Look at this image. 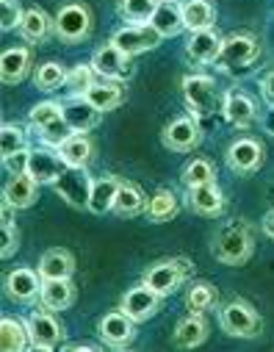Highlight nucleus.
I'll return each mask as SVG.
<instances>
[{
  "label": "nucleus",
  "mask_w": 274,
  "mask_h": 352,
  "mask_svg": "<svg viewBox=\"0 0 274 352\" xmlns=\"http://www.w3.org/2000/svg\"><path fill=\"white\" fill-rule=\"evenodd\" d=\"M78 300V289L72 283V278H56V280H42V292H39V305L61 314L67 308H72Z\"/></svg>",
  "instance_id": "nucleus-21"
},
{
  "label": "nucleus",
  "mask_w": 274,
  "mask_h": 352,
  "mask_svg": "<svg viewBox=\"0 0 274 352\" xmlns=\"http://www.w3.org/2000/svg\"><path fill=\"white\" fill-rule=\"evenodd\" d=\"M122 186V178L119 175H103V178H95V184H91V197H89V208L91 214H109L114 211V200H117V192Z\"/></svg>",
  "instance_id": "nucleus-29"
},
{
  "label": "nucleus",
  "mask_w": 274,
  "mask_h": 352,
  "mask_svg": "<svg viewBox=\"0 0 274 352\" xmlns=\"http://www.w3.org/2000/svg\"><path fill=\"white\" fill-rule=\"evenodd\" d=\"M158 3H161V0H119V3H117V14L128 25H150Z\"/></svg>",
  "instance_id": "nucleus-36"
},
{
  "label": "nucleus",
  "mask_w": 274,
  "mask_h": 352,
  "mask_svg": "<svg viewBox=\"0 0 274 352\" xmlns=\"http://www.w3.org/2000/svg\"><path fill=\"white\" fill-rule=\"evenodd\" d=\"M39 275L42 280H56V278H72L75 275V255L64 247H53L39 258Z\"/></svg>",
  "instance_id": "nucleus-31"
},
{
  "label": "nucleus",
  "mask_w": 274,
  "mask_h": 352,
  "mask_svg": "<svg viewBox=\"0 0 274 352\" xmlns=\"http://www.w3.org/2000/svg\"><path fill=\"white\" fill-rule=\"evenodd\" d=\"M17 31H20V36L28 45H42L50 36H56V20L45 9L31 6V9H25V17H23V23H20Z\"/></svg>",
  "instance_id": "nucleus-26"
},
{
  "label": "nucleus",
  "mask_w": 274,
  "mask_h": 352,
  "mask_svg": "<svg viewBox=\"0 0 274 352\" xmlns=\"http://www.w3.org/2000/svg\"><path fill=\"white\" fill-rule=\"evenodd\" d=\"M31 346L28 336V322L17 316H3L0 322V349L3 352H23Z\"/></svg>",
  "instance_id": "nucleus-33"
},
{
  "label": "nucleus",
  "mask_w": 274,
  "mask_h": 352,
  "mask_svg": "<svg viewBox=\"0 0 274 352\" xmlns=\"http://www.w3.org/2000/svg\"><path fill=\"white\" fill-rule=\"evenodd\" d=\"M58 155L67 166H78L86 169L95 158V142L89 139V133H69L61 144H58Z\"/></svg>",
  "instance_id": "nucleus-28"
},
{
  "label": "nucleus",
  "mask_w": 274,
  "mask_h": 352,
  "mask_svg": "<svg viewBox=\"0 0 274 352\" xmlns=\"http://www.w3.org/2000/svg\"><path fill=\"white\" fill-rule=\"evenodd\" d=\"M260 98L269 109H274V69H269L263 78H260Z\"/></svg>",
  "instance_id": "nucleus-45"
},
{
  "label": "nucleus",
  "mask_w": 274,
  "mask_h": 352,
  "mask_svg": "<svg viewBox=\"0 0 274 352\" xmlns=\"http://www.w3.org/2000/svg\"><path fill=\"white\" fill-rule=\"evenodd\" d=\"M180 214V203H177V195L172 189H158L150 200H147V208H144V217L155 225H163V222H172L174 217Z\"/></svg>",
  "instance_id": "nucleus-35"
},
{
  "label": "nucleus",
  "mask_w": 274,
  "mask_h": 352,
  "mask_svg": "<svg viewBox=\"0 0 274 352\" xmlns=\"http://www.w3.org/2000/svg\"><path fill=\"white\" fill-rule=\"evenodd\" d=\"M216 302H219V289L214 283H208V280L192 283L189 292H186V308L192 314H208Z\"/></svg>",
  "instance_id": "nucleus-37"
},
{
  "label": "nucleus",
  "mask_w": 274,
  "mask_h": 352,
  "mask_svg": "<svg viewBox=\"0 0 274 352\" xmlns=\"http://www.w3.org/2000/svg\"><path fill=\"white\" fill-rule=\"evenodd\" d=\"M111 45H117L125 56H141V53H147V50H155L158 45H161V34L152 28V25H125V28H119L111 39H109Z\"/></svg>",
  "instance_id": "nucleus-15"
},
{
  "label": "nucleus",
  "mask_w": 274,
  "mask_h": 352,
  "mask_svg": "<svg viewBox=\"0 0 274 352\" xmlns=\"http://www.w3.org/2000/svg\"><path fill=\"white\" fill-rule=\"evenodd\" d=\"M106 344L100 341V344H67V346H61L64 352H100Z\"/></svg>",
  "instance_id": "nucleus-46"
},
{
  "label": "nucleus",
  "mask_w": 274,
  "mask_h": 352,
  "mask_svg": "<svg viewBox=\"0 0 274 352\" xmlns=\"http://www.w3.org/2000/svg\"><path fill=\"white\" fill-rule=\"evenodd\" d=\"M192 275H194V263L186 255H174V258H161V261L150 263V267L144 270V275H141V283L150 286L155 294L169 297L183 283H189Z\"/></svg>",
  "instance_id": "nucleus-3"
},
{
  "label": "nucleus",
  "mask_w": 274,
  "mask_h": 352,
  "mask_svg": "<svg viewBox=\"0 0 274 352\" xmlns=\"http://www.w3.org/2000/svg\"><path fill=\"white\" fill-rule=\"evenodd\" d=\"M34 69V53L31 47H6L3 58H0V78L6 86H17L28 78Z\"/></svg>",
  "instance_id": "nucleus-24"
},
{
  "label": "nucleus",
  "mask_w": 274,
  "mask_h": 352,
  "mask_svg": "<svg viewBox=\"0 0 274 352\" xmlns=\"http://www.w3.org/2000/svg\"><path fill=\"white\" fill-rule=\"evenodd\" d=\"M161 144L172 153H192L194 147L203 144V125L194 114L174 117L172 122L163 125L161 131Z\"/></svg>",
  "instance_id": "nucleus-8"
},
{
  "label": "nucleus",
  "mask_w": 274,
  "mask_h": 352,
  "mask_svg": "<svg viewBox=\"0 0 274 352\" xmlns=\"http://www.w3.org/2000/svg\"><path fill=\"white\" fill-rule=\"evenodd\" d=\"M67 67L58 64V61H45L34 69V86L42 92H58L61 86L67 83Z\"/></svg>",
  "instance_id": "nucleus-38"
},
{
  "label": "nucleus",
  "mask_w": 274,
  "mask_h": 352,
  "mask_svg": "<svg viewBox=\"0 0 274 352\" xmlns=\"http://www.w3.org/2000/svg\"><path fill=\"white\" fill-rule=\"evenodd\" d=\"M23 150H28V131L17 122H3V131H0V155L12 158Z\"/></svg>",
  "instance_id": "nucleus-41"
},
{
  "label": "nucleus",
  "mask_w": 274,
  "mask_h": 352,
  "mask_svg": "<svg viewBox=\"0 0 274 352\" xmlns=\"http://www.w3.org/2000/svg\"><path fill=\"white\" fill-rule=\"evenodd\" d=\"M91 67H95L98 78H106V80H128L130 78V56H125L117 45L106 42L103 47L95 50L91 56Z\"/></svg>",
  "instance_id": "nucleus-16"
},
{
  "label": "nucleus",
  "mask_w": 274,
  "mask_h": 352,
  "mask_svg": "<svg viewBox=\"0 0 274 352\" xmlns=\"http://www.w3.org/2000/svg\"><path fill=\"white\" fill-rule=\"evenodd\" d=\"M260 39L247 34V31H236V34H227L225 42H222V53L216 58V67L222 72H241L247 67H252L258 58H260Z\"/></svg>",
  "instance_id": "nucleus-5"
},
{
  "label": "nucleus",
  "mask_w": 274,
  "mask_h": 352,
  "mask_svg": "<svg viewBox=\"0 0 274 352\" xmlns=\"http://www.w3.org/2000/svg\"><path fill=\"white\" fill-rule=\"evenodd\" d=\"M150 25L161 34V39H172V36H180L186 31V23H183V9L177 0H161Z\"/></svg>",
  "instance_id": "nucleus-30"
},
{
  "label": "nucleus",
  "mask_w": 274,
  "mask_h": 352,
  "mask_svg": "<svg viewBox=\"0 0 274 352\" xmlns=\"http://www.w3.org/2000/svg\"><path fill=\"white\" fill-rule=\"evenodd\" d=\"M56 39L64 42V45H78L83 39H89L91 34V25H95V17H91V9L86 3H64L58 12H56Z\"/></svg>",
  "instance_id": "nucleus-7"
},
{
  "label": "nucleus",
  "mask_w": 274,
  "mask_h": 352,
  "mask_svg": "<svg viewBox=\"0 0 274 352\" xmlns=\"http://www.w3.org/2000/svg\"><path fill=\"white\" fill-rule=\"evenodd\" d=\"M225 120L233 128H252L258 122V103L244 92V89H227L225 92V106H222Z\"/></svg>",
  "instance_id": "nucleus-18"
},
{
  "label": "nucleus",
  "mask_w": 274,
  "mask_h": 352,
  "mask_svg": "<svg viewBox=\"0 0 274 352\" xmlns=\"http://www.w3.org/2000/svg\"><path fill=\"white\" fill-rule=\"evenodd\" d=\"M219 327L233 338H258L263 333V319L247 300L236 297L219 308Z\"/></svg>",
  "instance_id": "nucleus-6"
},
{
  "label": "nucleus",
  "mask_w": 274,
  "mask_h": 352,
  "mask_svg": "<svg viewBox=\"0 0 274 352\" xmlns=\"http://www.w3.org/2000/svg\"><path fill=\"white\" fill-rule=\"evenodd\" d=\"M260 230H263L269 239H274V208L260 219Z\"/></svg>",
  "instance_id": "nucleus-47"
},
{
  "label": "nucleus",
  "mask_w": 274,
  "mask_h": 352,
  "mask_svg": "<svg viewBox=\"0 0 274 352\" xmlns=\"http://www.w3.org/2000/svg\"><path fill=\"white\" fill-rule=\"evenodd\" d=\"M3 289H6V297H9V300L28 305V302H34V300L39 297V292H42V275H39V270L17 267V270H12V272L6 275Z\"/></svg>",
  "instance_id": "nucleus-17"
},
{
  "label": "nucleus",
  "mask_w": 274,
  "mask_h": 352,
  "mask_svg": "<svg viewBox=\"0 0 274 352\" xmlns=\"http://www.w3.org/2000/svg\"><path fill=\"white\" fill-rule=\"evenodd\" d=\"M180 92H183V100H186L189 114H194L197 120L222 114L225 92H219V86H216V80L211 75H203V72L183 75Z\"/></svg>",
  "instance_id": "nucleus-2"
},
{
  "label": "nucleus",
  "mask_w": 274,
  "mask_h": 352,
  "mask_svg": "<svg viewBox=\"0 0 274 352\" xmlns=\"http://www.w3.org/2000/svg\"><path fill=\"white\" fill-rule=\"evenodd\" d=\"M147 195L141 192V186L139 184H133V181H122V186H119V192H117V200H114V214L117 217H139V214H144V208H147Z\"/></svg>",
  "instance_id": "nucleus-34"
},
{
  "label": "nucleus",
  "mask_w": 274,
  "mask_h": 352,
  "mask_svg": "<svg viewBox=\"0 0 274 352\" xmlns=\"http://www.w3.org/2000/svg\"><path fill=\"white\" fill-rule=\"evenodd\" d=\"M180 181L186 189L192 186H203V184H214L216 181V166L208 158H192L180 172Z\"/></svg>",
  "instance_id": "nucleus-39"
},
{
  "label": "nucleus",
  "mask_w": 274,
  "mask_h": 352,
  "mask_svg": "<svg viewBox=\"0 0 274 352\" xmlns=\"http://www.w3.org/2000/svg\"><path fill=\"white\" fill-rule=\"evenodd\" d=\"M23 17H25V9H23L20 0H0V28L3 31L20 28Z\"/></svg>",
  "instance_id": "nucleus-42"
},
{
  "label": "nucleus",
  "mask_w": 274,
  "mask_h": 352,
  "mask_svg": "<svg viewBox=\"0 0 274 352\" xmlns=\"http://www.w3.org/2000/svg\"><path fill=\"white\" fill-rule=\"evenodd\" d=\"M39 197V184L31 178L28 172L23 175H12L3 186V203H9L14 211H23V208H31Z\"/></svg>",
  "instance_id": "nucleus-27"
},
{
  "label": "nucleus",
  "mask_w": 274,
  "mask_h": 352,
  "mask_svg": "<svg viewBox=\"0 0 274 352\" xmlns=\"http://www.w3.org/2000/svg\"><path fill=\"white\" fill-rule=\"evenodd\" d=\"M25 322H28V336H31V346H34V349L50 352V349L61 346V341H64V327H61V322L53 316V311L39 308V311H34Z\"/></svg>",
  "instance_id": "nucleus-10"
},
{
  "label": "nucleus",
  "mask_w": 274,
  "mask_h": 352,
  "mask_svg": "<svg viewBox=\"0 0 274 352\" xmlns=\"http://www.w3.org/2000/svg\"><path fill=\"white\" fill-rule=\"evenodd\" d=\"M183 23H186V31H208L216 25V6L211 0H183Z\"/></svg>",
  "instance_id": "nucleus-32"
},
{
  "label": "nucleus",
  "mask_w": 274,
  "mask_h": 352,
  "mask_svg": "<svg viewBox=\"0 0 274 352\" xmlns=\"http://www.w3.org/2000/svg\"><path fill=\"white\" fill-rule=\"evenodd\" d=\"M263 155H266V150H263V144H260L258 139L241 136V139H236V142L227 147L225 161H227V166H230L236 175H255V172L263 166Z\"/></svg>",
  "instance_id": "nucleus-12"
},
{
  "label": "nucleus",
  "mask_w": 274,
  "mask_h": 352,
  "mask_svg": "<svg viewBox=\"0 0 274 352\" xmlns=\"http://www.w3.org/2000/svg\"><path fill=\"white\" fill-rule=\"evenodd\" d=\"M186 203L197 217L205 219H216L225 211V192L219 189V184H203V186H192L186 189Z\"/></svg>",
  "instance_id": "nucleus-19"
},
{
  "label": "nucleus",
  "mask_w": 274,
  "mask_h": 352,
  "mask_svg": "<svg viewBox=\"0 0 274 352\" xmlns=\"http://www.w3.org/2000/svg\"><path fill=\"white\" fill-rule=\"evenodd\" d=\"M67 169V164L61 161L58 150L56 147H47V144H39V147H31V155H28V175L39 184V186H53L61 172Z\"/></svg>",
  "instance_id": "nucleus-13"
},
{
  "label": "nucleus",
  "mask_w": 274,
  "mask_h": 352,
  "mask_svg": "<svg viewBox=\"0 0 274 352\" xmlns=\"http://www.w3.org/2000/svg\"><path fill=\"white\" fill-rule=\"evenodd\" d=\"M222 42L225 36H219L214 28L208 31H194L186 42V56L197 64V67H208V64H216L219 53H222Z\"/></svg>",
  "instance_id": "nucleus-22"
},
{
  "label": "nucleus",
  "mask_w": 274,
  "mask_h": 352,
  "mask_svg": "<svg viewBox=\"0 0 274 352\" xmlns=\"http://www.w3.org/2000/svg\"><path fill=\"white\" fill-rule=\"evenodd\" d=\"M252 252H255V228L247 219L225 222L211 241V255L225 267H244L252 258Z\"/></svg>",
  "instance_id": "nucleus-1"
},
{
  "label": "nucleus",
  "mask_w": 274,
  "mask_h": 352,
  "mask_svg": "<svg viewBox=\"0 0 274 352\" xmlns=\"http://www.w3.org/2000/svg\"><path fill=\"white\" fill-rule=\"evenodd\" d=\"M20 247V233L14 228V222H3V250H0V255H3V261H9Z\"/></svg>",
  "instance_id": "nucleus-43"
},
{
  "label": "nucleus",
  "mask_w": 274,
  "mask_h": 352,
  "mask_svg": "<svg viewBox=\"0 0 274 352\" xmlns=\"http://www.w3.org/2000/svg\"><path fill=\"white\" fill-rule=\"evenodd\" d=\"M28 125H31V131L36 133L39 144H47V147H56V150H58V144L72 133V128H69L67 120H64V109H61V103H56V100L36 103V106L31 109V114H28Z\"/></svg>",
  "instance_id": "nucleus-4"
},
{
  "label": "nucleus",
  "mask_w": 274,
  "mask_h": 352,
  "mask_svg": "<svg viewBox=\"0 0 274 352\" xmlns=\"http://www.w3.org/2000/svg\"><path fill=\"white\" fill-rule=\"evenodd\" d=\"M83 98L91 106H95V109H100L106 114V111H114V109H119L125 103L128 89H125L122 80H106V78H100V80H95V86H89V92Z\"/></svg>",
  "instance_id": "nucleus-25"
},
{
  "label": "nucleus",
  "mask_w": 274,
  "mask_h": 352,
  "mask_svg": "<svg viewBox=\"0 0 274 352\" xmlns=\"http://www.w3.org/2000/svg\"><path fill=\"white\" fill-rule=\"evenodd\" d=\"M98 333H100V341L111 349H128L136 338V322L122 311H109L100 322H98Z\"/></svg>",
  "instance_id": "nucleus-11"
},
{
  "label": "nucleus",
  "mask_w": 274,
  "mask_h": 352,
  "mask_svg": "<svg viewBox=\"0 0 274 352\" xmlns=\"http://www.w3.org/2000/svg\"><path fill=\"white\" fill-rule=\"evenodd\" d=\"M61 109H64V120L72 128V133H89L103 122V111L95 109L86 98H67L61 100Z\"/></svg>",
  "instance_id": "nucleus-20"
},
{
  "label": "nucleus",
  "mask_w": 274,
  "mask_h": 352,
  "mask_svg": "<svg viewBox=\"0 0 274 352\" xmlns=\"http://www.w3.org/2000/svg\"><path fill=\"white\" fill-rule=\"evenodd\" d=\"M95 80H98V72H95V67H91V61L89 64H75L67 72L64 89H67L69 98H83L89 92V86H95Z\"/></svg>",
  "instance_id": "nucleus-40"
},
{
  "label": "nucleus",
  "mask_w": 274,
  "mask_h": 352,
  "mask_svg": "<svg viewBox=\"0 0 274 352\" xmlns=\"http://www.w3.org/2000/svg\"><path fill=\"white\" fill-rule=\"evenodd\" d=\"M91 184H95V178H91V175H89L86 169L67 166V169L61 172V178L53 184V189H56V195H58L67 206H72V208L83 211V208H89Z\"/></svg>",
  "instance_id": "nucleus-9"
},
{
  "label": "nucleus",
  "mask_w": 274,
  "mask_h": 352,
  "mask_svg": "<svg viewBox=\"0 0 274 352\" xmlns=\"http://www.w3.org/2000/svg\"><path fill=\"white\" fill-rule=\"evenodd\" d=\"M161 302H163L161 294H155L150 286L139 283V286H133V289H128V292L122 294L119 308H122L136 324H141V322H150V319L161 311Z\"/></svg>",
  "instance_id": "nucleus-14"
},
{
  "label": "nucleus",
  "mask_w": 274,
  "mask_h": 352,
  "mask_svg": "<svg viewBox=\"0 0 274 352\" xmlns=\"http://www.w3.org/2000/svg\"><path fill=\"white\" fill-rule=\"evenodd\" d=\"M208 333H211V330H208L205 314H192V311H189V316H183V319L174 324L172 344H174L177 349H194V346L205 344Z\"/></svg>",
  "instance_id": "nucleus-23"
},
{
  "label": "nucleus",
  "mask_w": 274,
  "mask_h": 352,
  "mask_svg": "<svg viewBox=\"0 0 274 352\" xmlns=\"http://www.w3.org/2000/svg\"><path fill=\"white\" fill-rule=\"evenodd\" d=\"M28 155H31V147L23 150V153H17V155H12V158H3L6 172H9V175H23V172H28Z\"/></svg>",
  "instance_id": "nucleus-44"
}]
</instances>
